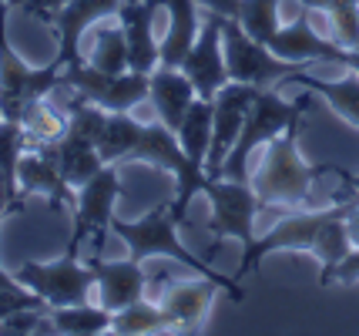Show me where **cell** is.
<instances>
[{"instance_id": "6da1fadb", "label": "cell", "mask_w": 359, "mask_h": 336, "mask_svg": "<svg viewBox=\"0 0 359 336\" xmlns=\"http://www.w3.org/2000/svg\"><path fill=\"white\" fill-rule=\"evenodd\" d=\"M299 128H302V121H292L282 135L269 138L266 159L259 165V172L252 175V189L262 199V206L302 208L319 178L329 172L339 175L336 165H309L299 155Z\"/></svg>"}, {"instance_id": "7a4b0ae2", "label": "cell", "mask_w": 359, "mask_h": 336, "mask_svg": "<svg viewBox=\"0 0 359 336\" xmlns=\"http://www.w3.org/2000/svg\"><path fill=\"white\" fill-rule=\"evenodd\" d=\"M178 219H175L172 212V202H161L155 206L148 215H141L135 222H125V219H111V232L118 236V239L128 246V256L144 262V259L151 256H165V259H178L182 266H188L191 272H198V276H208V279H215L222 289H225V296L235 300V303H242L245 300V293L242 286L229 279V276H222L219 269H212L202 256H195V253H188L182 239H178Z\"/></svg>"}, {"instance_id": "3957f363", "label": "cell", "mask_w": 359, "mask_h": 336, "mask_svg": "<svg viewBox=\"0 0 359 336\" xmlns=\"http://www.w3.org/2000/svg\"><path fill=\"white\" fill-rule=\"evenodd\" d=\"M306 112H309V91L299 95L296 101H285V98H279L272 88H259V95H255L249 114H245V125L238 131V142H235V148L229 152L219 178L252 182V175H249L252 152H255L259 145H269V138L282 135L292 121H302Z\"/></svg>"}, {"instance_id": "277c9868", "label": "cell", "mask_w": 359, "mask_h": 336, "mask_svg": "<svg viewBox=\"0 0 359 336\" xmlns=\"http://www.w3.org/2000/svg\"><path fill=\"white\" fill-rule=\"evenodd\" d=\"M7 17H11V0L0 4V114H4L7 121H20L34 101H41V98H47L54 88H61L64 65L57 58L44 67L24 65L20 54L11 48Z\"/></svg>"}, {"instance_id": "5b68a950", "label": "cell", "mask_w": 359, "mask_h": 336, "mask_svg": "<svg viewBox=\"0 0 359 336\" xmlns=\"http://www.w3.org/2000/svg\"><path fill=\"white\" fill-rule=\"evenodd\" d=\"M131 159L158 165L161 172H168V175L175 178L172 212H175L178 222H185L191 199H195V195H205V185H208L205 165L188 159L182 142H178V135H175L172 128H165L161 121L141 128V138H138V145H135V152H131Z\"/></svg>"}, {"instance_id": "8992f818", "label": "cell", "mask_w": 359, "mask_h": 336, "mask_svg": "<svg viewBox=\"0 0 359 336\" xmlns=\"http://www.w3.org/2000/svg\"><path fill=\"white\" fill-rule=\"evenodd\" d=\"M222 48H225L229 78L252 84V88H272V84L306 71V65L285 61L272 48H266L262 41H255L232 17H222Z\"/></svg>"}, {"instance_id": "52a82bcc", "label": "cell", "mask_w": 359, "mask_h": 336, "mask_svg": "<svg viewBox=\"0 0 359 336\" xmlns=\"http://www.w3.org/2000/svg\"><path fill=\"white\" fill-rule=\"evenodd\" d=\"M61 88H71L74 95L101 105L104 112H135L141 101H148L151 74H138V71L108 74V71H97L91 61L81 58L61 71Z\"/></svg>"}, {"instance_id": "ba28073f", "label": "cell", "mask_w": 359, "mask_h": 336, "mask_svg": "<svg viewBox=\"0 0 359 336\" xmlns=\"http://www.w3.org/2000/svg\"><path fill=\"white\" fill-rule=\"evenodd\" d=\"M205 199L212 206V236L215 239H238L242 256H249L255 246L252 222L262 208V199L255 195L252 182H232V178H208Z\"/></svg>"}, {"instance_id": "9c48e42d", "label": "cell", "mask_w": 359, "mask_h": 336, "mask_svg": "<svg viewBox=\"0 0 359 336\" xmlns=\"http://www.w3.org/2000/svg\"><path fill=\"white\" fill-rule=\"evenodd\" d=\"M121 195V178L114 165H104L97 175H91L78 189V202H74V232L67 242V253L78 256L81 246L94 239V249H101L104 236L111 232V219H114V202Z\"/></svg>"}, {"instance_id": "30bf717a", "label": "cell", "mask_w": 359, "mask_h": 336, "mask_svg": "<svg viewBox=\"0 0 359 336\" xmlns=\"http://www.w3.org/2000/svg\"><path fill=\"white\" fill-rule=\"evenodd\" d=\"M14 276L27 289H34L47 306L88 303L91 289H97V276H94L91 262L81 266L78 256H71V253H64L54 262H24Z\"/></svg>"}, {"instance_id": "8fae6325", "label": "cell", "mask_w": 359, "mask_h": 336, "mask_svg": "<svg viewBox=\"0 0 359 336\" xmlns=\"http://www.w3.org/2000/svg\"><path fill=\"white\" fill-rule=\"evenodd\" d=\"M349 212V199H336L329 208H309V212H289L285 219L269 229L266 236H259L255 246H252L249 256H242L238 262V276L235 279H245L249 272H255L262 266V259L272 256V253H282V249H306L313 246V236L319 232V225L329 222L332 215H346Z\"/></svg>"}, {"instance_id": "7c38bea8", "label": "cell", "mask_w": 359, "mask_h": 336, "mask_svg": "<svg viewBox=\"0 0 359 336\" xmlns=\"http://www.w3.org/2000/svg\"><path fill=\"white\" fill-rule=\"evenodd\" d=\"M255 95H259V88L242 84V81H229L219 95L212 98V145H208V159H205L208 178L222 175V165L238 142V131L245 125V114H249Z\"/></svg>"}, {"instance_id": "4fadbf2b", "label": "cell", "mask_w": 359, "mask_h": 336, "mask_svg": "<svg viewBox=\"0 0 359 336\" xmlns=\"http://www.w3.org/2000/svg\"><path fill=\"white\" fill-rule=\"evenodd\" d=\"M182 71L195 84V95L208 98V101L232 81L229 78V65H225V48H222V17L219 14H208V20L202 24V31L195 37V44L188 48L185 61H182Z\"/></svg>"}, {"instance_id": "5bb4252c", "label": "cell", "mask_w": 359, "mask_h": 336, "mask_svg": "<svg viewBox=\"0 0 359 336\" xmlns=\"http://www.w3.org/2000/svg\"><path fill=\"white\" fill-rule=\"evenodd\" d=\"M121 4L125 0H67L61 11H54L44 20V24L54 27V37H57V54L54 58L64 67L81 61V41H84V34L91 31L97 20L118 17Z\"/></svg>"}, {"instance_id": "9a60e30c", "label": "cell", "mask_w": 359, "mask_h": 336, "mask_svg": "<svg viewBox=\"0 0 359 336\" xmlns=\"http://www.w3.org/2000/svg\"><path fill=\"white\" fill-rule=\"evenodd\" d=\"M165 0H125L118 11V24L128 41V65L138 74H151L161 65V41L155 37V11Z\"/></svg>"}, {"instance_id": "2e32d148", "label": "cell", "mask_w": 359, "mask_h": 336, "mask_svg": "<svg viewBox=\"0 0 359 336\" xmlns=\"http://www.w3.org/2000/svg\"><path fill=\"white\" fill-rule=\"evenodd\" d=\"M219 293H225V289L215 279L202 276V279H188V283H172L161 293L158 306L165 309L175 333H198L205 320H208L212 303H215Z\"/></svg>"}, {"instance_id": "e0dca14e", "label": "cell", "mask_w": 359, "mask_h": 336, "mask_svg": "<svg viewBox=\"0 0 359 336\" xmlns=\"http://www.w3.org/2000/svg\"><path fill=\"white\" fill-rule=\"evenodd\" d=\"M269 48L276 51L279 58L285 61H299V65H343L346 67V58L349 51L339 48L332 37L326 34H316V27L309 24V17L302 14L296 17L289 27H279L276 37L269 41Z\"/></svg>"}, {"instance_id": "ac0fdd59", "label": "cell", "mask_w": 359, "mask_h": 336, "mask_svg": "<svg viewBox=\"0 0 359 336\" xmlns=\"http://www.w3.org/2000/svg\"><path fill=\"white\" fill-rule=\"evenodd\" d=\"M17 185H20V195H47L50 208H74L78 202V189L61 175L57 161L37 152V148H27L20 155V165H17Z\"/></svg>"}, {"instance_id": "d6986e66", "label": "cell", "mask_w": 359, "mask_h": 336, "mask_svg": "<svg viewBox=\"0 0 359 336\" xmlns=\"http://www.w3.org/2000/svg\"><path fill=\"white\" fill-rule=\"evenodd\" d=\"M91 269L97 276V303L108 306L111 313H118V309L144 300L148 276H144L138 259L128 256V259H118V262H108V259L94 256Z\"/></svg>"}, {"instance_id": "ffe728a7", "label": "cell", "mask_w": 359, "mask_h": 336, "mask_svg": "<svg viewBox=\"0 0 359 336\" xmlns=\"http://www.w3.org/2000/svg\"><path fill=\"white\" fill-rule=\"evenodd\" d=\"M195 84L188 81V74L182 67H168V65H158L151 71V91H148V101L155 105L158 121L165 128L178 131L182 121H185L188 108L195 101Z\"/></svg>"}, {"instance_id": "44dd1931", "label": "cell", "mask_w": 359, "mask_h": 336, "mask_svg": "<svg viewBox=\"0 0 359 336\" xmlns=\"http://www.w3.org/2000/svg\"><path fill=\"white\" fill-rule=\"evenodd\" d=\"M34 148L57 161L61 175L67 178L74 189H81L88 178L97 175V172L104 168V161H101V155H97V145L84 142V138L74 135V131H64L57 142H44V145H34Z\"/></svg>"}, {"instance_id": "7402d4cb", "label": "cell", "mask_w": 359, "mask_h": 336, "mask_svg": "<svg viewBox=\"0 0 359 336\" xmlns=\"http://www.w3.org/2000/svg\"><path fill=\"white\" fill-rule=\"evenodd\" d=\"M168 7V31L161 37V65L182 67L188 48L198 37V4L195 0H165Z\"/></svg>"}, {"instance_id": "603a6c76", "label": "cell", "mask_w": 359, "mask_h": 336, "mask_svg": "<svg viewBox=\"0 0 359 336\" xmlns=\"http://www.w3.org/2000/svg\"><path fill=\"white\" fill-rule=\"evenodd\" d=\"M27 152V131L20 121H0V178H4V206H7V215L14 212H24V195H20V185H17V165H20V155Z\"/></svg>"}, {"instance_id": "cb8c5ba5", "label": "cell", "mask_w": 359, "mask_h": 336, "mask_svg": "<svg viewBox=\"0 0 359 336\" xmlns=\"http://www.w3.org/2000/svg\"><path fill=\"white\" fill-rule=\"evenodd\" d=\"M292 81H299L306 91L323 95L329 101V108L339 114L343 121H349L353 128H359V71L346 67V74L336 81H323V78L306 74V71H299V74H292Z\"/></svg>"}, {"instance_id": "d4e9b609", "label": "cell", "mask_w": 359, "mask_h": 336, "mask_svg": "<svg viewBox=\"0 0 359 336\" xmlns=\"http://www.w3.org/2000/svg\"><path fill=\"white\" fill-rule=\"evenodd\" d=\"M349 249H353V239H349V229H346V215H332L329 222L319 225V232L313 236V246H309V253L319 259V269H323L319 286L332 283V272L349 256Z\"/></svg>"}, {"instance_id": "484cf974", "label": "cell", "mask_w": 359, "mask_h": 336, "mask_svg": "<svg viewBox=\"0 0 359 336\" xmlns=\"http://www.w3.org/2000/svg\"><path fill=\"white\" fill-rule=\"evenodd\" d=\"M50 320L54 330L64 336H101L111 333L114 313L108 306H91V303H74V306H50Z\"/></svg>"}, {"instance_id": "4316f807", "label": "cell", "mask_w": 359, "mask_h": 336, "mask_svg": "<svg viewBox=\"0 0 359 336\" xmlns=\"http://www.w3.org/2000/svg\"><path fill=\"white\" fill-rule=\"evenodd\" d=\"M306 11H319L329 20V37L346 51L359 48V0H296Z\"/></svg>"}, {"instance_id": "83f0119b", "label": "cell", "mask_w": 359, "mask_h": 336, "mask_svg": "<svg viewBox=\"0 0 359 336\" xmlns=\"http://www.w3.org/2000/svg\"><path fill=\"white\" fill-rule=\"evenodd\" d=\"M141 125L138 118H131V112H111L108 114V128L101 135V142H97V155L104 165H118V161L131 159V152H135V145L141 138Z\"/></svg>"}, {"instance_id": "f1b7e54d", "label": "cell", "mask_w": 359, "mask_h": 336, "mask_svg": "<svg viewBox=\"0 0 359 336\" xmlns=\"http://www.w3.org/2000/svg\"><path fill=\"white\" fill-rule=\"evenodd\" d=\"M175 135H178V142H182L188 159L205 165L208 145H212V101L208 98H195L185 114V121H182V128Z\"/></svg>"}, {"instance_id": "f546056e", "label": "cell", "mask_w": 359, "mask_h": 336, "mask_svg": "<svg viewBox=\"0 0 359 336\" xmlns=\"http://www.w3.org/2000/svg\"><path fill=\"white\" fill-rule=\"evenodd\" d=\"M111 333L121 336H141V333H172V323L165 316V309L158 303H138L125 306L114 313V323H111Z\"/></svg>"}, {"instance_id": "4dcf8cb0", "label": "cell", "mask_w": 359, "mask_h": 336, "mask_svg": "<svg viewBox=\"0 0 359 336\" xmlns=\"http://www.w3.org/2000/svg\"><path fill=\"white\" fill-rule=\"evenodd\" d=\"M20 125L27 131V148H34V145H44V142H57L67 131V118L57 108H50L47 98H41V101H34L31 108L24 112Z\"/></svg>"}, {"instance_id": "1f68e13d", "label": "cell", "mask_w": 359, "mask_h": 336, "mask_svg": "<svg viewBox=\"0 0 359 336\" xmlns=\"http://www.w3.org/2000/svg\"><path fill=\"white\" fill-rule=\"evenodd\" d=\"M91 65L97 71H108V74H125L131 71L128 65V41L121 24L118 27H101L94 34V51H91Z\"/></svg>"}, {"instance_id": "d6a6232c", "label": "cell", "mask_w": 359, "mask_h": 336, "mask_svg": "<svg viewBox=\"0 0 359 336\" xmlns=\"http://www.w3.org/2000/svg\"><path fill=\"white\" fill-rule=\"evenodd\" d=\"M235 20H238L255 41H262L269 48V41H272L276 31L282 27L279 24V0H242Z\"/></svg>"}, {"instance_id": "836d02e7", "label": "cell", "mask_w": 359, "mask_h": 336, "mask_svg": "<svg viewBox=\"0 0 359 336\" xmlns=\"http://www.w3.org/2000/svg\"><path fill=\"white\" fill-rule=\"evenodd\" d=\"M332 283H346V286L359 283V246H353V249H349V256L336 266V272H332Z\"/></svg>"}, {"instance_id": "e575fe53", "label": "cell", "mask_w": 359, "mask_h": 336, "mask_svg": "<svg viewBox=\"0 0 359 336\" xmlns=\"http://www.w3.org/2000/svg\"><path fill=\"white\" fill-rule=\"evenodd\" d=\"M11 4L24 7V11H27L31 17H37V20H47L54 11H61L67 0H11Z\"/></svg>"}, {"instance_id": "d590c367", "label": "cell", "mask_w": 359, "mask_h": 336, "mask_svg": "<svg viewBox=\"0 0 359 336\" xmlns=\"http://www.w3.org/2000/svg\"><path fill=\"white\" fill-rule=\"evenodd\" d=\"M198 7H205L208 14H219V17H238V4L242 0H195Z\"/></svg>"}, {"instance_id": "8d00e7d4", "label": "cell", "mask_w": 359, "mask_h": 336, "mask_svg": "<svg viewBox=\"0 0 359 336\" xmlns=\"http://www.w3.org/2000/svg\"><path fill=\"white\" fill-rule=\"evenodd\" d=\"M346 229H349V239L353 246H359V199H349V212H346Z\"/></svg>"}, {"instance_id": "74e56055", "label": "cell", "mask_w": 359, "mask_h": 336, "mask_svg": "<svg viewBox=\"0 0 359 336\" xmlns=\"http://www.w3.org/2000/svg\"><path fill=\"white\" fill-rule=\"evenodd\" d=\"M339 178H343V192H339V199H346V195H353V192H359V175H349V172H343L339 168Z\"/></svg>"}, {"instance_id": "f35d334b", "label": "cell", "mask_w": 359, "mask_h": 336, "mask_svg": "<svg viewBox=\"0 0 359 336\" xmlns=\"http://www.w3.org/2000/svg\"><path fill=\"white\" fill-rule=\"evenodd\" d=\"M20 286H24V283H20L17 276H11V272L4 269V262H0V293H4V289H20Z\"/></svg>"}, {"instance_id": "ab89813d", "label": "cell", "mask_w": 359, "mask_h": 336, "mask_svg": "<svg viewBox=\"0 0 359 336\" xmlns=\"http://www.w3.org/2000/svg\"><path fill=\"white\" fill-rule=\"evenodd\" d=\"M7 219V206H4V199H0V222Z\"/></svg>"}, {"instance_id": "60d3db41", "label": "cell", "mask_w": 359, "mask_h": 336, "mask_svg": "<svg viewBox=\"0 0 359 336\" xmlns=\"http://www.w3.org/2000/svg\"><path fill=\"white\" fill-rule=\"evenodd\" d=\"M0 121H4V114H0Z\"/></svg>"}, {"instance_id": "b9f144b4", "label": "cell", "mask_w": 359, "mask_h": 336, "mask_svg": "<svg viewBox=\"0 0 359 336\" xmlns=\"http://www.w3.org/2000/svg\"><path fill=\"white\" fill-rule=\"evenodd\" d=\"M0 4H4V0H0Z\"/></svg>"}]
</instances>
